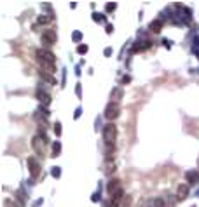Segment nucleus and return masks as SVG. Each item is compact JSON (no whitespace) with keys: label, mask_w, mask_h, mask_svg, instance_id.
Returning <instances> with one entry per match:
<instances>
[{"label":"nucleus","mask_w":199,"mask_h":207,"mask_svg":"<svg viewBox=\"0 0 199 207\" xmlns=\"http://www.w3.org/2000/svg\"><path fill=\"white\" fill-rule=\"evenodd\" d=\"M122 190V185H121V181L119 179H112L107 185V192H108V195L112 197V195H115V193H119Z\"/></svg>","instance_id":"7"},{"label":"nucleus","mask_w":199,"mask_h":207,"mask_svg":"<svg viewBox=\"0 0 199 207\" xmlns=\"http://www.w3.org/2000/svg\"><path fill=\"white\" fill-rule=\"evenodd\" d=\"M115 7H117V4H107V12H110V11H115Z\"/></svg>","instance_id":"23"},{"label":"nucleus","mask_w":199,"mask_h":207,"mask_svg":"<svg viewBox=\"0 0 199 207\" xmlns=\"http://www.w3.org/2000/svg\"><path fill=\"white\" fill-rule=\"evenodd\" d=\"M117 139V127L112 124V122H108L103 125V141L107 146H112Z\"/></svg>","instance_id":"1"},{"label":"nucleus","mask_w":199,"mask_h":207,"mask_svg":"<svg viewBox=\"0 0 199 207\" xmlns=\"http://www.w3.org/2000/svg\"><path fill=\"white\" fill-rule=\"evenodd\" d=\"M38 113H42L44 117H49V111H47L46 106H38Z\"/></svg>","instance_id":"21"},{"label":"nucleus","mask_w":199,"mask_h":207,"mask_svg":"<svg viewBox=\"0 0 199 207\" xmlns=\"http://www.w3.org/2000/svg\"><path fill=\"white\" fill-rule=\"evenodd\" d=\"M59 151H61V145H59V141H56V143L53 145V153H54V157H58Z\"/></svg>","instance_id":"17"},{"label":"nucleus","mask_w":199,"mask_h":207,"mask_svg":"<svg viewBox=\"0 0 199 207\" xmlns=\"http://www.w3.org/2000/svg\"><path fill=\"white\" fill-rule=\"evenodd\" d=\"M54 134H56V136H61V124H59V122H56V125H54Z\"/></svg>","instance_id":"22"},{"label":"nucleus","mask_w":199,"mask_h":207,"mask_svg":"<svg viewBox=\"0 0 199 207\" xmlns=\"http://www.w3.org/2000/svg\"><path fill=\"white\" fill-rule=\"evenodd\" d=\"M112 153H114V145H112V146H107V150H105V157L110 158V155H112Z\"/></svg>","instance_id":"20"},{"label":"nucleus","mask_w":199,"mask_h":207,"mask_svg":"<svg viewBox=\"0 0 199 207\" xmlns=\"http://www.w3.org/2000/svg\"><path fill=\"white\" fill-rule=\"evenodd\" d=\"M148 30L154 31V33H159V31L163 30V21H161V19H154V21H150Z\"/></svg>","instance_id":"14"},{"label":"nucleus","mask_w":199,"mask_h":207,"mask_svg":"<svg viewBox=\"0 0 199 207\" xmlns=\"http://www.w3.org/2000/svg\"><path fill=\"white\" fill-rule=\"evenodd\" d=\"M35 56H37V58H44V59H47L49 63L56 64V58H54V54H53V52H49V51H42V49H37Z\"/></svg>","instance_id":"9"},{"label":"nucleus","mask_w":199,"mask_h":207,"mask_svg":"<svg viewBox=\"0 0 199 207\" xmlns=\"http://www.w3.org/2000/svg\"><path fill=\"white\" fill-rule=\"evenodd\" d=\"M185 179H187V185L190 186V185H197L199 183V172H196V171H187L185 172Z\"/></svg>","instance_id":"12"},{"label":"nucleus","mask_w":199,"mask_h":207,"mask_svg":"<svg viewBox=\"0 0 199 207\" xmlns=\"http://www.w3.org/2000/svg\"><path fill=\"white\" fill-rule=\"evenodd\" d=\"M77 52H79V54H86V52H87V45H82V44H80L79 47H77Z\"/></svg>","instance_id":"19"},{"label":"nucleus","mask_w":199,"mask_h":207,"mask_svg":"<svg viewBox=\"0 0 199 207\" xmlns=\"http://www.w3.org/2000/svg\"><path fill=\"white\" fill-rule=\"evenodd\" d=\"M56 40H58V35H56L54 30H44L42 31V44L44 45H53V44H56Z\"/></svg>","instance_id":"6"},{"label":"nucleus","mask_w":199,"mask_h":207,"mask_svg":"<svg viewBox=\"0 0 199 207\" xmlns=\"http://www.w3.org/2000/svg\"><path fill=\"white\" fill-rule=\"evenodd\" d=\"M163 44L166 45V47H171V40H168V38H164V40H163Z\"/></svg>","instance_id":"28"},{"label":"nucleus","mask_w":199,"mask_h":207,"mask_svg":"<svg viewBox=\"0 0 199 207\" xmlns=\"http://www.w3.org/2000/svg\"><path fill=\"white\" fill-rule=\"evenodd\" d=\"M32 146H33V150L40 155V157H44L46 155V146H47V137L44 136V132H40V134H35L33 136V139H32Z\"/></svg>","instance_id":"2"},{"label":"nucleus","mask_w":199,"mask_h":207,"mask_svg":"<svg viewBox=\"0 0 199 207\" xmlns=\"http://www.w3.org/2000/svg\"><path fill=\"white\" fill-rule=\"evenodd\" d=\"M197 165H199V160H197Z\"/></svg>","instance_id":"30"},{"label":"nucleus","mask_w":199,"mask_h":207,"mask_svg":"<svg viewBox=\"0 0 199 207\" xmlns=\"http://www.w3.org/2000/svg\"><path fill=\"white\" fill-rule=\"evenodd\" d=\"M122 96H124V92H122V89L121 87H115L112 92H110V103H121V99H122Z\"/></svg>","instance_id":"11"},{"label":"nucleus","mask_w":199,"mask_h":207,"mask_svg":"<svg viewBox=\"0 0 199 207\" xmlns=\"http://www.w3.org/2000/svg\"><path fill=\"white\" fill-rule=\"evenodd\" d=\"M59 174H61L59 167H53V176H54V178H59Z\"/></svg>","instance_id":"24"},{"label":"nucleus","mask_w":199,"mask_h":207,"mask_svg":"<svg viewBox=\"0 0 199 207\" xmlns=\"http://www.w3.org/2000/svg\"><path fill=\"white\" fill-rule=\"evenodd\" d=\"M189 197V185H178V188H176V198L178 200H185Z\"/></svg>","instance_id":"10"},{"label":"nucleus","mask_w":199,"mask_h":207,"mask_svg":"<svg viewBox=\"0 0 199 207\" xmlns=\"http://www.w3.org/2000/svg\"><path fill=\"white\" fill-rule=\"evenodd\" d=\"M37 99L40 101V106H46V108H47V106L51 105V96H49L47 92H42L40 89L37 90Z\"/></svg>","instance_id":"8"},{"label":"nucleus","mask_w":199,"mask_h":207,"mask_svg":"<svg viewBox=\"0 0 199 207\" xmlns=\"http://www.w3.org/2000/svg\"><path fill=\"white\" fill-rule=\"evenodd\" d=\"M4 207H21V205H18L14 200H11V198H5L4 200Z\"/></svg>","instance_id":"18"},{"label":"nucleus","mask_w":199,"mask_h":207,"mask_svg":"<svg viewBox=\"0 0 199 207\" xmlns=\"http://www.w3.org/2000/svg\"><path fill=\"white\" fill-rule=\"evenodd\" d=\"M147 207H166V202H164V198L156 197V198L147 200Z\"/></svg>","instance_id":"13"},{"label":"nucleus","mask_w":199,"mask_h":207,"mask_svg":"<svg viewBox=\"0 0 199 207\" xmlns=\"http://www.w3.org/2000/svg\"><path fill=\"white\" fill-rule=\"evenodd\" d=\"M51 19H53V17H42V16H40V17H38V23H47V21H51Z\"/></svg>","instance_id":"25"},{"label":"nucleus","mask_w":199,"mask_h":207,"mask_svg":"<svg viewBox=\"0 0 199 207\" xmlns=\"http://www.w3.org/2000/svg\"><path fill=\"white\" fill-rule=\"evenodd\" d=\"M105 31H107V33L110 35V33H112V31H114V26H112V25H107V30H105Z\"/></svg>","instance_id":"27"},{"label":"nucleus","mask_w":199,"mask_h":207,"mask_svg":"<svg viewBox=\"0 0 199 207\" xmlns=\"http://www.w3.org/2000/svg\"><path fill=\"white\" fill-rule=\"evenodd\" d=\"M105 119L107 120H115V119H119V115H121V105H117V103H108L107 106H105Z\"/></svg>","instance_id":"3"},{"label":"nucleus","mask_w":199,"mask_h":207,"mask_svg":"<svg viewBox=\"0 0 199 207\" xmlns=\"http://www.w3.org/2000/svg\"><path fill=\"white\" fill-rule=\"evenodd\" d=\"M26 165H28V169H30V176H32L33 179H37V178L40 176V164L37 162V158H35V157H28Z\"/></svg>","instance_id":"4"},{"label":"nucleus","mask_w":199,"mask_h":207,"mask_svg":"<svg viewBox=\"0 0 199 207\" xmlns=\"http://www.w3.org/2000/svg\"><path fill=\"white\" fill-rule=\"evenodd\" d=\"M37 63H38V66H40V70H42L44 73H49V75L56 73V64L49 63L47 59H44V58H37Z\"/></svg>","instance_id":"5"},{"label":"nucleus","mask_w":199,"mask_h":207,"mask_svg":"<svg viewBox=\"0 0 199 207\" xmlns=\"http://www.w3.org/2000/svg\"><path fill=\"white\" fill-rule=\"evenodd\" d=\"M80 37H82V35H80V31H75V33H74V40H77V42H79V40H80Z\"/></svg>","instance_id":"26"},{"label":"nucleus","mask_w":199,"mask_h":207,"mask_svg":"<svg viewBox=\"0 0 199 207\" xmlns=\"http://www.w3.org/2000/svg\"><path fill=\"white\" fill-rule=\"evenodd\" d=\"M93 19H94V21H100V23H105V21H107L105 14H98V12H94V14H93Z\"/></svg>","instance_id":"16"},{"label":"nucleus","mask_w":199,"mask_h":207,"mask_svg":"<svg viewBox=\"0 0 199 207\" xmlns=\"http://www.w3.org/2000/svg\"><path fill=\"white\" fill-rule=\"evenodd\" d=\"M110 54H112V49L107 47V49H105V56H110Z\"/></svg>","instance_id":"29"},{"label":"nucleus","mask_w":199,"mask_h":207,"mask_svg":"<svg viewBox=\"0 0 199 207\" xmlns=\"http://www.w3.org/2000/svg\"><path fill=\"white\" fill-rule=\"evenodd\" d=\"M122 197H124V192H122V190H121L119 193H115V195L110 197V204H112V207H119V204H121Z\"/></svg>","instance_id":"15"}]
</instances>
